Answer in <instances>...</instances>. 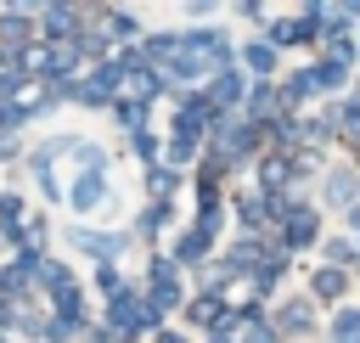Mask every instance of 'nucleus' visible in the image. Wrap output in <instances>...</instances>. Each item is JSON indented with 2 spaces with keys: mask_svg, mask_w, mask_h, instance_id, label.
<instances>
[{
  "mask_svg": "<svg viewBox=\"0 0 360 343\" xmlns=\"http://www.w3.org/2000/svg\"><path fill=\"white\" fill-rule=\"evenodd\" d=\"M349 225H354V231H360V208H349Z\"/></svg>",
  "mask_w": 360,
  "mask_h": 343,
  "instance_id": "obj_29",
  "label": "nucleus"
},
{
  "mask_svg": "<svg viewBox=\"0 0 360 343\" xmlns=\"http://www.w3.org/2000/svg\"><path fill=\"white\" fill-rule=\"evenodd\" d=\"M343 287H349V276H343V270H332V264L315 276V298H343Z\"/></svg>",
  "mask_w": 360,
  "mask_h": 343,
  "instance_id": "obj_14",
  "label": "nucleus"
},
{
  "mask_svg": "<svg viewBox=\"0 0 360 343\" xmlns=\"http://www.w3.org/2000/svg\"><path fill=\"white\" fill-rule=\"evenodd\" d=\"M349 343H360V337H349Z\"/></svg>",
  "mask_w": 360,
  "mask_h": 343,
  "instance_id": "obj_31",
  "label": "nucleus"
},
{
  "mask_svg": "<svg viewBox=\"0 0 360 343\" xmlns=\"http://www.w3.org/2000/svg\"><path fill=\"white\" fill-rule=\"evenodd\" d=\"M191 152H197V141H174V146H169V157H174V163H191Z\"/></svg>",
  "mask_w": 360,
  "mask_h": 343,
  "instance_id": "obj_25",
  "label": "nucleus"
},
{
  "mask_svg": "<svg viewBox=\"0 0 360 343\" xmlns=\"http://www.w3.org/2000/svg\"><path fill=\"white\" fill-rule=\"evenodd\" d=\"M68 242H73V247H84V253H90V259H101V264L124 253V236H101V231H73Z\"/></svg>",
  "mask_w": 360,
  "mask_h": 343,
  "instance_id": "obj_3",
  "label": "nucleus"
},
{
  "mask_svg": "<svg viewBox=\"0 0 360 343\" xmlns=\"http://www.w3.org/2000/svg\"><path fill=\"white\" fill-rule=\"evenodd\" d=\"M107 34L112 39H135V17L129 11H107Z\"/></svg>",
  "mask_w": 360,
  "mask_h": 343,
  "instance_id": "obj_19",
  "label": "nucleus"
},
{
  "mask_svg": "<svg viewBox=\"0 0 360 343\" xmlns=\"http://www.w3.org/2000/svg\"><path fill=\"white\" fill-rule=\"evenodd\" d=\"M208 247H214V236H202V231H186V236L174 242V259H180V264H197V259H208Z\"/></svg>",
  "mask_w": 360,
  "mask_h": 343,
  "instance_id": "obj_11",
  "label": "nucleus"
},
{
  "mask_svg": "<svg viewBox=\"0 0 360 343\" xmlns=\"http://www.w3.org/2000/svg\"><path fill=\"white\" fill-rule=\"evenodd\" d=\"M287 174H292L287 157H264V163H259V186H264V197H276V191L287 186Z\"/></svg>",
  "mask_w": 360,
  "mask_h": 343,
  "instance_id": "obj_10",
  "label": "nucleus"
},
{
  "mask_svg": "<svg viewBox=\"0 0 360 343\" xmlns=\"http://www.w3.org/2000/svg\"><path fill=\"white\" fill-rule=\"evenodd\" d=\"M326 202H332V208H360V174H354V169H338V174L326 180Z\"/></svg>",
  "mask_w": 360,
  "mask_h": 343,
  "instance_id": "obj_4",
  "label": "nucleus"
},
{
  "mask_svg": "<svg viewBox=\"0 0 360 343\" xmlns=\"http://www.w3.org/2000/svg\"><path fill=\"white\" fill-rule=\"evenodd\" d=\"M135 152H141V157H158V141H152V135L141 129V135H135Z\"/></svg>",
  "mask_w": 360,
  "mask_h": 343,
  "instance_id": "obj_26",
  "label": "nucleus"
},
{
  "mask_svg": "<svg viewBox=\"0 0 360 343\" xmlns=\"http://www.w3.org/2000/svg\"><path fill=\"white\" fill-rule=\"evenodd\" d=\"M214 343H231V337H225V332H214Z\"/></svg>",
  "mask_w": 360,
  "mask_h": 343,
  "instance_id": "obj_30",
  "label": "nucleus"
},
{
  "mask_svg": "<svg viewBox=\"0 0 360 343\" xmlns=\"http://www.w3.org/2000/svg\"><path fill=\"white\" fill-rule=\"evenodd\" d=\"M158 343H186V337L180 332H158Z\"/></svg>",
  "mask_w": 360,
  "mask_h": 343,
  "instance_id": "obj_28",
  "label": "nucleus"
},
{
  "mask_svg": "<svg viewBox=\"0 0 360 343\" xmlns=\"http://www.w3.org/2000/svg\"><path fill=\"white\" fill-rule=\"evenodd\" d=\"M321 253H326V259H332V270H343V264H349V259H360V253H354V242H343V236H332V242H326V247H321Z\"/></svg>",
  "mask_w": 360,
  "mask_h": 343,
  "instance_id": "obj_18",
  "label": "nucleus"
},
{
  "mask_svg": "<svg viewBox=\"0 0 360 343\" xmlns=\"http://www.w3.org/2000/svg\"><path fill=\"white\" fill-rule=\"evenodd\" d=\"M45 39H79V11L51 6V11H45Z\"/></svg>",
  "mask_w": 360,
  "mask_h": 343,
  "instance_id": "obj_6",
  "label": "nucleus"
},
{
  "mask_svg": "<svg viewBox=\"0 0 360 343\" xmlns=\"http://www.w3.org/2000/svg\"><path fill=\"white\" fill-rule=\"evenodd\" d=\"M309 73H315V90H338V84L349 79V67H343V62H321V67H309Z\"/></svg>",
  "mask_w": 360,
  "mask_h": 343,
  "instance_id": "obj_16",
  "label": "nucleus"
},
{
  "mask_svg": "<svg viewBox=\"0 0 360 343\" xmlns=\"http://www.w3.org/2000/svg\"><path fill=\"white\" fill-rule=\"evenodd\" d=\"M281 236H287V247H309V242H315V208H298V214L281 225Z\"/></svg>",
  "mask_w": 360,
  "mask_h": 343,
  "instance_id": "obj_7",
  "label": "nucleus"
},
{
  "mask_svg": "<svg viewBox=\"0 0 360 343\" xmlns=\"http://www.w3.org/2000/svg\"><path fill=\"white\" fill-rule=\"evenodd\" d=\"M338 118H343V135H360V101H343Z\"/></svg>",
  "mask_w": 360,
  "mask_h": 343,
  "instance_id": "obj_23",
  "label": "nucleus"
},
{
  "mask_svg": "<svg viewBox=\"0 0 360 343\" xmlns=\"http://www.w3.org/2000/svg\"><path fill=\"white\" fill-rule=\"evenodd\" d=\"M22 287H28V276H22L17 264H11V270H0V298H6V292H22Z\"/></svg>",
  "mask_w": 360,
  "mask_h": 343,
  "instance_id": "obj_22",
  "label": "nucleus"
},
{
  "mask_svg": "<svg viewBox=\"0 0 360 343\" xmlns=\"http://www.w3.org/2000/svg\"><path fill=\"white\" fill-rule=\"evenodd\" d=\"M0 343H6V337H0Z\"/></svg>",
  "mask_w": 360,
  "mask_h": 343,
  "instance_id": "obj_32",
  "label": "nucleus"
},
{
  "mask_svg": "<svg viewBox=\"0 0 360 343\" xmlns=\"http://www.w3.org/2000/svg\"><path fill=\"white\" fill-rule=\"evenodd\" d=\"M242 62H248V67H253V79L264 84V73L276 67V51H270L264 39H253V45H242Z\"/></svg>",
  "mask_w": 360,
  "mask_h": 343,
  "instance_id": "obj_13",
  "label": "nucleus"
},
{
  "mask_svg": "<svg viewBox=\"0 0 360 343\" xmlns=\"http://www.w3.org/2000/svg\"><path fill=\"white\" fill-rule=\"evenodd\" d=\"M242 343H281V332L259 321V304H248V309H242Z\"/></svg>",
  "mask_w": 360,
  "mask_h": 343,
  "instance_id": "obj_8",
  "label": "nucleus"
},
{
  "mask_svg": "<svg viewBox=\"0 0 360 343\" xmlns=\"http://www.w3.org/2000/svg\"><path fill=\"white\" fill-rule=\"evenodd\" d=\"M17 315H22V309H11V304L0 298V326H17Z\"/></svg>",
  "mask_w": 360,
  "mask_h": 343,
  "instance_id": "obj_27",
  "label": "nucleus"
},
{
  "mask_svg": "<svg viewBox=\"0 0 360 343\" xmlns=\"http://www.w3.org/2000/svg\"><path fill=\"white\" fill-rule=\"evenodd\" d=\"M169 225V202H152L146 214H141V231H163Z\"/></svg>",
  "mask_w": 360,
  "mask_h": 343,
  "instance_id": "obj_21",
  "label": "nucleus"
},
{
  "mask_svg": "<svg viewBox=\"0 0 360 343\" xmlns=\"http://www.w3.org/2000/svg\"><path fill=\"white\" fill-rule=\"evenodd\" d=\"M107 321L118 326V337H135V332L146 326V315H141V304H135V292H129V287H118V292L107 298Z\"/></svg>",
  "mask_w": 360,
  "mask_h": 343,
  "instance_id": "obj_1",
  "label": "nucleus"
},
{
  "mask_svg": "<svg viewBox=\"0 0 360 343\" xmlns=\"http://www.w3.org/2000/svg\"><path fill=\"white\" fill-rule=\"evenodd\" d=\"M315 326V315H309V304H287L281 315H276V332H292V337H304Z\"/></svg>",
  "mask_w": 360,
  "mask_h": 343,
  "instance_id": "obj_12",
  "label": "nucleus"
},
{
  "mask_svg": "<svg viewBox=\"0 0 360 343\" xmlns=\"http://www.w3.org/2000/svg\"><path fill=\"white\" fill-rule=\"evenodd\" d=\"M146 186H152V202H169V191H174V169H152Z\"/></svg>",
  "mask_w": 360,
  "mask_h": 343,
  "instance_id": "obj_17",
  "label": "nucleus"
},
{
  "mask_svg": "<svg viewBox=\"0 0 360 343\" xmlns=\"http://www.w3.org/2000/svg\"><path fill=\"white\" fill-rule=\"evenodd\" d=\"M112 118H118L124 129L141 135V124H146V101H141V96H118V101H112Z\"/></svg>",
  "mask_w": 360,
  "mask_h": 343,
  "instance_id": "obj_9",
  "label": "nucleus"
},
{
  "mask_svg": "<svg viewBox=\"0 0 360 343\" xmlns=\"http://www.w3.org/2000/svg\"><path fill=\"white\" fill-rule=\"evenodd\" d=\"M73 332H79V326H73V321H51V326H45V337H51V343H68V337H73Z\"/></svg>",
  "mask_w": 360,
  "mask_h": 343,
  "instance_id": "obj_24",
  "label": "nucleus"
},
{
  "mask_svg": "<svg viewBox=\"0 0 360 343\" xmlns=\"http://www.w3.org/2000/svg\"><path fill=\"white\" fill-rule=\"evenodd\" d=\"M208 101H214V107H236V101H242V73H236V67L214 73V79H208Z\"/></svg>",
  "mask_w": 360,
  "mask_h": 343,
  "instance_id": "obj_5",
  "label": "nucleus"
},
{
  "mask_svg": "<svg viewBox=\"0 0 360 343\" xmlns=\"http://www.w3.org/2000/svg\"><path fill=\"white\" fill-rule=\"evenodd\" d=\"M349 337H360V309H338L332 315V343H349Z\"/></svg>",
  "mask_w": 360,
  "mask_h": 343,
  "instance_id": "obj_15",
  "label": "nucleus"
},
{
  "mask_svg": "<svg viewBox=\"0 0 360 343\" xmlns=\"http://www.w3.org/2000/svg\"><path fill=\"white\" fill-rule=\"evenodd\" d=\"M68 202H73L79 214L101 208V202H107V174H79V180H73V191H68Z\"/></svg>",
  "mask_w": 360,
  "mask_h": 343,
  "instance_id": "obj_2",
  "label": "nucleus"
},
{
  "mask_svg": "<svg viewBox=\"0 0 360 343\" xmlns=\"http://www.w3.org/2000/svg\"><path fill=\"white\" fill-rule=\"evenodd\" d=\"M0 34H6V39H28V17H22V11H6Z\"/></svg>",
  "mask_w": 360,
  "mask_h": 343,
  "instance_id": "obj_20",
  "label": "nucleus"
}]
</instances>
